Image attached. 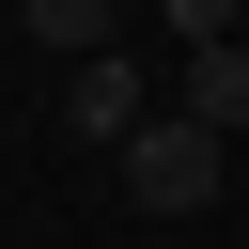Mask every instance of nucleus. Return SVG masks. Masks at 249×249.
Listing matches in <instances>:
<instances>
[{"label":"nucleus","instance_id":"nucleus-4","mask_svg":"<svg viewBox=\"0 0 249 249\" xmlns=\"http://www.w3.org/2000/svg\"><path fill=\"white\" fill-rule=\"evenodd\" d=\"M16 31L47 62H93V47H124V0H16Z\"/></svg>","mask_w":249,"mask_h":249},{"label":"nucleus","instance_id":"nucleus-3","mask_svg":"<svg viewBox=\"0 0 249 249\" xmlns=\"http://www.w3.org/2000/svg\"><path fill=\"white\" fill-rule=\"evenodd\" d=\"M171 109L233 140V124H249V31H233V47H187V78H171Z\"/></svg>","mask_w":249,"mask_h":249},{"label":"nucleus","instance_id":"nucleus-1","mask_svg":"<svg viewBox=\"0 0 249 249\" xmlns=\"http://www.w3.org/2000/svg\"><path fill=\"white\" fill-rule=\"evenodd\" d=\"M109 171H124V202H140V218H202V202L233 187V140H218V124H187V109H156Z\"/></svg>","mask_w":249,"mask_h":249},{"label":"nucleus","instance_id":"nucleus-2","mask_svg":"<svg viewBox=\"0 0 249 249\" xmlns=\"http://www.w3.org/2000/svg\"><path fill=\"white\" fill-rule=\"evenodd\" d=\"M156 109H171V93L140 78V47H93V62H62V109H47V124H62V140H93V156H124Z\"/></svg>","mask_w":249,"mask_h":249},{"label":"nucleus","instance_id":"nucleus-5","mask_svg":"<svg viewBox=\"0 0 249 249\" xmlns=\"http://www.w3.org/2000/svg\"><path fill=\"white\" fill-rule=\"evenodd\" d=\"M249 0H156V47H233Z\"/></svg>","mask_w":249,"mask_h":249}]
</instances>
